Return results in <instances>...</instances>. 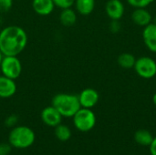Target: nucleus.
Masks as SVG:
<instances>
[{
	"mask_svg": "<svg viewBox=\"0 0 156 155\" xmlns=\"http://www.w3.org/2000/svg\"><path fill=\"white\" fill-rule=\"evenodd\" d=\"M28 37L26 30L10 25L0 30V50L4 56H18L26 48Z\"/></svg>",
	"mask_w": 156,
	"mask_h": 155,
	"instance_id": "nucleus-1",
	"label": "nucleus"
},
{
	"mask_svg": "<svg viewBox=\"0 0 156 155\" xmlns=\"http://www.w3.org/2000/svg\"><path fill=\"white\" fill-rule=\"evenodd\" d=\"M51 105L65 118H72L81 108L78 95L70 93H58L51 100Z\"/></svg>",
	"mask_w": 156,
	"mask_h": 155,
	"instance_id": "nucleus-2",
	"label": "nucleus"
},
{
	"mask_svg": "<svg viewBox=\"0 0 156 155\" xmlns=\"http://www.w3.org/2000/svg\"><path fill=\"white\" fill-rule=\"evenodd\" d=\"M35 132L27 126H16L9 132L8 143L16 149L30 147L35 142Z\"/></svg>",
	"mask_w": 156,
	"mask_h": 155,
	"instance_id": "nucleus-3",
	"label": "nucleus"
},
{
	"mask_svg": "<svg viewBox=\"0 0 156 155\" xmlns=\"http://www.w3.org/2000/svg\"><path fill=\"white\" fill-rule=\"evenodd\" d=\"M72 119L75 128L82 132L91 131L96 125V115L91 109L80 108Z\"/></svg>",
	"mask_w": 156,
	"mask_h": 155,
	"instance_id": "nucleus-4",
	"label": "nucleus"
},
{
	"mask_svg": "<svg viewBox=\"0 0 156 155\" xmlns=\"http://www.w3.org/2000/svg\"><path fill=\"white\" fill-rule=\"evenodd\" d=\"M0 70L2 75L16 80L22 74V63L17 56H4L0 64Z\"/></svg>",
	"mask_w": 156,
	"mask_h": 155,
	"instance_id": "nucleus-5",
	"label": "nucleus"
},
{
	"mask_svg": "<svg viewBox=\"0 0 156 155\" xmlns=\"http://www.w3.org/2000/svg\"><path fill=\"white\" fill-rule=\"evenodd\" d=\"M133 69L139 77L145 79H153L156 76V61L147 56L136 58Z\"/></svg>",
	"mask_w": 156,
	"mask_h": 155,
	"instance_id": "nucleus-6",
	"label": "nucleus"
},
{
	"mask_svg": "<svg viewBox=\"0 0 156 155\" xmlns=\"http://www.w3.org/2000/svg\"><path fill=\"white\" fill-rule=\"evenodd\" d=\"M78 98L81 108L92 109L99 102L100 95L95 89L87 88L80 91V93L78 95Z\"/></svg>",
	"mask_w": 156,
	"mask_h": 155,
	"instance_id": "nucleus-7",
	"label": "nucleus"
},
{
	"mask_svg": "<svg viewBox=\"0 0 156 155\" xmlns=\"http://www.w3.org/2000/svg\"><path fill=\"white\" fill-rule=\"evenodd\" d=\"M40 118L44 124H46L47 126L55 128L56 126H58V124L61 123L63 117L57 111V109L51 105V106H48L42 110V111L40 113Z\"/></svg>",
	"mask_w": 156,
	"mask_h": 155,
	"instance_id": "nucleus-8",
	"label": "nucleus"
},
{
	"mask_svg": "<svg viewBox=\"0 0 156 155\" xmlns=\"http://www.w3.org/2000/svg\"><path fill=\"white\" fill-rule=\"evenodd\" d=\"M124 10V5L121 0H109L105 5V12L112 20H120Z\"/></svg>",
	"mask_w": 156,
	"mask_h": 155,
	"instance_id": "nucleus-9",
	"label": "nucleus"
},
{
	"mask_svg": "<svg viewBox=\"0 0 156 155\" xmlns=\"http://www.w3.org/2000/svg\"><path fill=\"white\" fill-rule=\"evenodd\" d=\"M143 40L151 52L156 53V23L152 22L144 27Z\"/></svg>",
	"mask_w": 156,
	"mask_h": 155,
	"instance_id": "nucleus-10",
	"label": "nucleus"
},
{
	"mask_svg": "<svg viewBox=\"0 0 156 155\" xmlns=\"http://www.w3.org/2000/svg\"><path fill=\"white\" fill-rule=\"evenodd\" d=\"M17 90L15 79H9L4 75L0 76V98L8 99L13 97Z\"/></svg>",
	"mask_w": 156,
	"mask_h": 155,
	"instance_id": "nucleus-11",
	"label": "nucleus"
},
{
	"mask_svg": "<svg viewBox=\"0 0 156 155\" xmlns=\"http://www.w3.org/2000/svg\"><path fill=\"white\" fill-rule=\"evenodd\" d=\"M53 0H32V8L34 12L41 16H47L55 10Z\"/></svg>",
	"mask_w": 156,
	"mask_h": 155,
	"instance_id": "nucleus-12",
	"label": "nucleus"
},
{
	"mask_svg": "<svg viewBox=\"0 0 156 155\" xmlns=\"http://www.w3.org/2000/svg\"><path fill=\"white\" fill-rule=\"evenodd\" d=\"M133 22L139 26H146L153 21L152 14L146 8H135L132 13Z\"/></svg>",
	"mask_w": 156,
	"mask_h": 155,
	"instance_id": "nucleus-13",
	"label": "nucleus"
},
{
	"mask_svg": "<svg viewBox=\"0 0 156 155\" xmlns=\"http://www.w3.org/2000/svg\"><path fill=\"white\" fill-rule=\"evenodd\" d=\"M59 22L64 26H72L76 24L78 16L76 10H74L72 7L61 9L59 14Z\"/></svg>",
	"mask_w": 156,
	"mask_h": 155,
	"instance_id": "nucleus-14",
	"label": "nucleus"
},
{
	"mask_svg": "<svg viewBox=\"0 0 156 155\" xmlns=\"http://www.w3.org/2000/svg\"><path fill=\"white\" fill-rule=\"evenodd\" d=\"M95 0H75L74 6L78 14L81 16L90 15L95 8Z\"/></svg>",
	"mask_w": 156,
	"mask_h": 155,
	"instance_id": "nucleus-15",
	"label": "nucleus"
},
{
	"mask_svg": "<svg viewBox=\"0 0 156 155\" xmlns=\"http://www.w3.org/2000/svg\"><path fill=\"white\" fill-rule=\"evenodd\" d=\"M154 138L153 134L144 129L138 130L134 133V141L141 146H150Z\"/></svg>",
	"mask_w": 156,
	"mask_h": 155,
	"instance_id": "nucleus-16",
	"label": "nucleus"
},
{
	"mask_svg": "<svg viewBox=\"0 0 156 155\" xmlns=\"http://www.w3.org/2000/svg\"><path fill=\"white\" fill-rule=\"evenodd\" d=\"M135 61H136V58L132 53H128V52L122 53L117 58L118 65L124 69H133L135 65Z\"/></svg>",
	"mask_w": 156,
	"mask_h": 155,
	"instance_id": "nucleus-17",
	"label": "nucleus"
},
{
	"mask_svg": "<svg viewBox=\"0 0 156 155\" xmlns=\"http://www.w3.org/2000/svg\"><path fill=\"white\" fill-rule=\"evenodd\" d=\"M54 133H55L56 138L59 140L60 142H67L71 137V131L69 127L61 123L55 127Z\"/></svg>",
	"mask_w": 156,
	"mask_h": 155,
	"instance_id": "nucleus-18",
	"label": "nucleus"
},
{
	"mask_svg": "<svg viewBox=\"0 0 156 155\" xmlns=\"http://www.w3.org/2000/svg\"><path fill=\"white\" fill-rule=\"evenodd\" d=\"M154 0H127L128 4L134 8H146Z\"/></svg>",
	"mask_w": 156,
	"mask_h": 155,
	"instance_id": "nucleus-19",
	"label": "nucleus"
},
{
	"mask_svg": "<svg viewBox=\"0 0 156 155\" xmlns=\"http://www.w3.org/2000/svg\"><path fill=\"white\" fill-rule=\"evenodd\" d=\"M53 2L55 6L61 10L65 8L72 7L74 5L75 0H53Z\"/></svg>",
	"mask_w": 156,
	"mask_h": 155,
	"instance_id": "nucleus-20",
	"label": "nucleus"
},
{
	"mask_svg": "<svg viewBox=\"0 0 156 155\" xmlns=\"http://www.w3.org/2000/svg\"><path fill=\"white\" fill-rule=\"evenodd\" d=\"M13 0H0V13H7L13 7Z\"/></svg>",
	"mask_w": 156,
	"mask_h": 155,
	"instance_id": "nucleus-21",
	"label": "nucleus"
},
{
	"mask_svg": "<svg viewBox=\"0 0 156 155\" xmlns=\"http://www.w3.org/2000/svg\"><path fill=\"white\" fill-rule=\"evenodd\" d=\"M11 145L9 143H0V155H8L11 152Z\"/></svg>",
	"mask_w": 156,
	"mask_h": 155,
	"instance_id": "nucleus-22",
	"label": "nucleus"
},
{
	"mask_svg": "<svg viewBox=\"0 0 156 155\" xmlns=\"http://www.w3.org/2000/svg\"><path fill=\"white\" fill-rule=\"evenodd\" d=\"M17 122V117L15 115H10L5 120V125L8 127H14Z\"/></svg>",
	"mask_w": 156,
	"mask_h": 155,
	"instance_id": "nucleus-23",
	"label": "nucleus"
},
{
	"mask_svg": "<svg viewBox=\"0 0 156 155\" xmlns=\"http://www.w3.org/2000/svg\"><path fill=\"white\" fill-rule=\"evenodd\" d=\"M110 28L112 30V32H117L120 29V25L118 23V20H112Z\"/></svg>",
	"mask_w": 156,
	"mask_h": 155,
	"instance_id": "nucleus-24",
	"label": "nucleus"
},
{
	"mask_svg": "<svg viewBox=\"0 0 156 155\" xmlns=\"http://www.w3.org/2000/svg\"><path fill=\"white\" fill-rule=\"evenodd\" d=\"M150 147V153L151 155H156V137L154 138L151 145L149 146Z\"/></svg>",
	"mask_w": 156,
	"mask_h": 155,
	"instance_id": "nucleus-25",
	"label": "nucleus"
},
{
	"mask_svg": "<svg viewBox=\"0 0 156 155\" xmlns=\"http://www.w3.org/2000/svg\"><path fill=\"white\" fill-rule=\"evenodd\" d=\"M153 102H154V104L155 105L156 107V92L154 94V96H153Z\"/></svg>",
	"mask_w": 156,
	"mask_h": 155,
	"instance_id": "nucleus-26",
	"label": "nucleus"
},
{
	"mask_svg": "<svg viewBox=\"0 0 156 155\" xmlns=\"http://www.w3.org/2000/svg\"><path fill=\"white\" fill-rule=\"evenodd\" d=\"M3 58H4V55H3L2 51L0 50V64H1V62H2V59H3Z\"/></svg>",
	"mask_w": 156,
	"mask_h": 155,
	"instance_id": "nucleus-27",
	"label": "nucleus"
}]
</instances>
